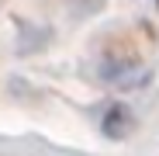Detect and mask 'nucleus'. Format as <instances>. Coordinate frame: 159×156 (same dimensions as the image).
Returning a JSON list of instances; mask_svg holds the SVG:
<instances>
[{
	"label": "nucleus",
	"instance_id": "2",
	"mask_svg": "<svg viewBox=\"0 0 159 156\" xmlns=\"http://www.w3.org/2000/svg\"><path fill=\"white\" fill-rule=\"evenodd\" d=\"M156 4H159V0H156Z\"/></svg>",
	"mask_w": 159,
	"mask_h": 156
},
{
	"label": "nucleus",
	"instance_id": "1",
	"mask_svg": "<svg viewBox=\"0 0 159 156\" xmlns=\"http://www.w3.org/2000/svg\"><path fill=\"white\" fill-rule=\"evenodd\" d=\"M131 128H135V118H131V111L125 108V104L107 108V115H104V135L107 139H125Z\"/></svg>",
	"mask_w": 159,
	"mask_h": 156
}]
</instances>
